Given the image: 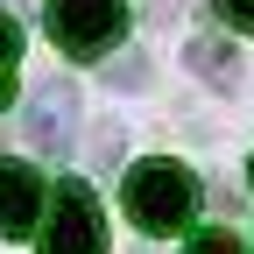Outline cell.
I'll list each match as a JSON object with an SVG mask.
<instances>
[{"mask_svg":"<svg viewBox=\"0 0 254 254\" xmlns=\"http://www.w3.org/2000/svg\"><path fill=\"white\" fill-rule=\"evenodd\" d=\"M120 205H127V219H134L141 233H184V226H190V205H198V184H190L184 163H170V155H148V163L127 170Z\"/></svg>","mask_w":254,"mask_h":254,"instance_id":"6da1fadb","label":"cell"},{"mask_svg":"<svg viewBox=\"0 0 254 254\" xmlns=\"http://www.w3.org/2000/svg\"><path fill=\"white\" fill-rule=\"evenodd\" d=\"M50 36H57L64 57L92 64L127 36V7L120 0H50Z\"/></svg>","mask_w":254,"mask_h":254,"instance_id":"7a4b0ae2","label":"cell"},{"mask_svg":"<svg viewBox=\"0 0 254 254\" xmlns=\"http://www.w3.org/2000/svg\"><path fill=\"white\" fill-rule=\"evenodd\" d=\"M43 254H106V219L92 184L64 177L57 198H50V226H43Z\"/></svg>","mask_w":254,"mask_h":254,"instance_id":"3957f363","label":"cell"},{"mask_svg":"<svg viewBox=\"0 0 254 254\" xmlns=\"http://www.w3.org/2000/svg\"><path fill=\"white\" fill-rule=\"evenodd\" d=\"M71 141H78V85L50 78V85H36V99H28V148L71 155Z\"/></svg>","mask_w":254,"mask_h":254,"instance_id":"277c9868","label":"cell"},{"mask_svg":"<svg viewBox=\"0 0 254 254\" xmlns=\"http://www.w3.org/2000/svg\"><path fill=\"white\" fill-rule=\"evenodd\" d=\"M43 205H50L43 177L28 163H7V155H0V240H28L43 226Z\"/></svg>","mask_w":254,"mask_h":254,"instance_id":"5b68a950","label":"cell"},{"mask_svg":"<svg viewBox=\"0 0 254 254\" xmlns=\"http://www.w3.org/2000/svg\"><path fill=\"white\" fill-rule=\"evenodd\" d=\"M184 64H190V78H205V85H219V92L240 85V57H233L226 36H190V43H184Z\"/></svg>","mask_w":254,"mask_h":254,"instance_id":"8992f818","label":"cell"},{"mask_svg":"<svg viewBox=\"0 0 254 254\" xmlns=\"http://www.w3.org/2000/svg\"><path fill=\"white\" fill-rule=\"evenodd\" d=\"M106 85H120V92L148 85V64H141V57H120V64H106Z\"/></svg>","mask_w":254,"mask_h":254,"instance_id":"52a82bcc","label":"cell"},{"mask_svg":"<svg viewBox=\"0 0 254 254\" xmlns=\"http://www.w3.org/2000/svg\"><path fill=\"white\" fill-rule=\"evenodd\" d=\"M184 254H240V240L226 233V226H212V233H190V247Z\"/></svg>","mask_w":254,"mask_h":254,"instance_id":"ba28073f","label":"cell"},{"mask_svg":"<svg viewBox=\"0 0 254 254\" xmlns=\"http://www.w3.org/2000/svg\"><path fill=\"white\" fill-rule=\"evenodd\" d=\"M14 57H21V21L0 14V71H14Z\"/></svg>","mask_w":254,"mask_h":254,"instance_id":"9c48e42d","label":"cell"},{"mask_svg":"<svg viewBox=\"0 0 254 254\" xmlns=\"http://www.w3.org/2000/svg\"><path fill=\"white\" fill-rule=\"evenodd\" d=\"M219 7H226L233 28H254V0H219Z\"/></svg>","mask_w":254,"mask_h":254,"instance_id":"30bf717a","label":"cell"},{"mask_svg":"<svg viewBox=\"0 0 254 254\" xmlns=\"http://www.w3.org/2000/svg\"><path fill=\"white\" fill-rule=\"evenodd\" d=\"M14 106V71H0V113Z\"/></svg>","mask_w":254,"mask_h":254,"instance_id":"8fae6325","label":"cell"},{"mask_svg":"<svg viewBox=\"0 0 254 254\" xmlns=\"http://www.w3.org/2000/svg\"><path fill=\"white\" fill-rule=\"evenodd\" d=\"M247 177H254V170H247Z\"/></svg>","mask_w":254,"mask_h":254,"instance_id":"7c38bea8","label":"cell"}]
</instances>
